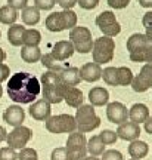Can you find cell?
Segmentation results:
<instances>
[{
  "mask_svg": "<svg viewBox=\"0 0 152 160\" xmlns=\"http://www.w3.org/2000/svg\"><path fill=\"white\" fill-rule=\"evenodd\" d=\"M0 160H18V153L11 147L0 148Z\"/></svg>",
  "mask_w": 152,
  "mask_h": 160,
  "instance_id": "cell-36",
  "label": "cell"
},
{
  "mask_svg": "<svg viewBox=\"0 0 152 160\" xmlns=\"http://www.w3.org/2000/svg\"><path fill=\"white\" fill-rule=\"evenodd\" d=\"M22 21L27 25H36L40 21V11L34 6H27L22 9Z\"/></svg>",
  "mask_w": 152,
  "mask_h": 160,
  "instance_id": "cell-28",
  "label": "cell"
},
{
  "mask_svg": "<svg viewBox=\"0 0 152 160\" xmlns=\"http://www.w3.org/2000/svg\"><path fill=\"white\" fill-rule=\"evenodd\" d=\"M152 86V64H145L142 67L140 73L133 76L131 88L135 92H146Z\"/></svg>",
  "mask_w": 152,
  "mask_h": 160,
  "instance_id": "cell-11",
  "label": "cell"
},
{
  "mask_svg": "<svg viewBox=\"0 0 152 160\" xmlns=\"http://www.w3.org/2000/svg\"><path fill=\"white\" fill-rule=\"evenodd\" d=\"M64 88L65 86H43V99L49 104H59L64 101Z\"/></svg>",
  "mask_w": 152,
  "mask_h": 160,
  "instance_id": "cell-18",
  "label": "cell"
},
{
  "mask_svg": "<svg viewBox=\"0 0 152 160\" xmlns=\"http://www.w3.org/2000/svg\"><path fill=\"white\" fill-rule=\"evenodd\" d=\"M139 3L143 8H152V0H139Z\"/></svg>",
  "mask_w": 152,
  "mask_h": 160,
  "instance_id": "cell-49",
  "label": "cell"
},
{
  "mask_svg": "<svg viewBox=\"0 0 152 160\" xmlns=\"http://www.w3.org/2000/svg\"><path fill=\"white\" fill-rule=\"evenodd\" d=\"M152 45V42L145 34L136 33L130 36L127 40V51L130 53V59L135 62H145L148 48Z\"/></svg>",
  "mask_w": 152,
  "mask_h": 160,
  "instance_id": "cell-5",
  "label": "cell"
},
{
  "mask_svg": "<svg viewBox=\"0 0 152 160\" xmlns=\"http://www.w3.org/2000/svg\"><path fill=\"white\" fill-rule=\"evenodd\" d=\"M74 119H75L77 129L81 133L95 131L96 128H99V125H101V117L96 114L95 107L90 105V104L80 105L78 108H77V113H75Z\"/></svg>",
  "mask_w": 152,
  "mask_h": 160,
  "instance_id": "cell-2",
  "label": "cell"
},
{
  "mask_svg": "<svg viewBox=\"0 0 152 160\" xmlns=\"http://www.w3.org/2000/svg\"><path fill=\"white\" fill-rule=\"evenodd\" d=\"M56 3L64 11H71V8L77 5V0H56Z\"/></svg>",
  "mask_w": 152,
  "mask_h": 160,
  "instance_id": "cell-43",
  "label": "cell"
},
{
  "mask_svg": "<svg viewBox=\"0 0 152 160\" xmlns=\"http://www.w3.org/2000/svg\"><path fill=\"white\" fill-rule=\"evenodd\" d=\"M17 18H18V11H15L9 5H5L0 8V22L2 24H6V25L12 24L13 25Z\"/></svg>",
  "mask_w": 152,
  "mask_h": 160,
  "instance_id": "cell-27",
  "label": "cell"
},
{
  "mask_svg": "<svg viewBox=\"0 0 152 160\" xmlns=\"http://www.w3.org/2000/svg\"><path fill=\"white\" fill-rule=\"evenodd\" d=\"M6 135H7V133H6V129L3 126H0V142H2V141H6Z\"/></svg>",
  "mask_w": 152,
  "mask_h": 160,
  "instance_id": "cell-48",
  "label": "cell"
},
{
  "mask_svg": "<svg viewBox=\"0 0 152 160\" xmlns=\"http://www.w3.org/2000/svg\"><path fill=\"white\" fill-rule=\"evenodd\" d=\"M96 25L99 27L102 33L108 37L117 36L121 31V25L118 24L117 18L111 11H103L101 12L97 18H96Z\"/></svg>",
  "mask_w": 152,
  "mask_h": 160,
  "instance_id": "cell-9",
  "label": "cell"
},
{
  "mask_svg": "<svg viewBox=\"0 0 152 160\" xmlns=\"http://www.w3.org/2000/svg\"><path fill=\"white\" fill-rule=\"evenodd\" d=\"M99 138H101V141L103 142V145H111V144H115V141L118 139L117 132L109 131V129L101 132V133H99Z\"/></svg>",
  "mask_w": 152,
  "mask_h": 160,
  "instance_id": "cell-34",
  "label": "cell"
},
{
  "mask_svg": "<svg viewBox=\"0 0 152 160\" xmlns=\"http://www.w3.org/2000/svg\"><path fill=\"white\" fill-rule=\"evenodd\" d=\"M105 83L111 86H118V80H117V68L115 67H107L105 70H102V76Z\"/></svg>",
  "mask_w": 152,
  "mask_h": 160,
  "instance_id": "cell-33",
  "label": "cell"
},
{
  "mask_svg": "<svg viewBox=\"0 0 152 160\" xmlns=\"http://www.w3.org/2000/svg\"><path fill=\"white\" fill-rule=\"evenodd\" d=\"M64 101L74 108H78L80 105H83L84 97H83V92L80 91L78 88L75 86H65L64 88Z\"/></svg>",
  "mask_w": 152,
  "mask_h": 160,
  "instance_id": "cell-17",
  "label": "cell"
},
{
  "mask_svg": "<svg viewBox=\"0 0 152 160\" xmlns=\"http://www.w3.org/2000/svg\"><path fill=\"white\" fill-rule=\"evenodd\" d=\"M41 86L39 79L34 74L19 71L9 77L7 82V95L13 102L18 104H33L40 95Z\"/></svg>",
  "mask_w": 152,
  "mask_h": 160,
  "instance_id": "cell-1",
  "label": "cell"
},
{
  "mask_svg": "<svg viewBox=\"0 0 152 160\" xmlns=\"http://www.w3.org/2000/svg\"><path fill=\"white\" fill-rule=\"evenodd\" d=\"M37 157H39L37 151L34 148H28V147L19 150V153H18V160H33Z\"/></svg>",
  "mask_w": 152,
  "mask_h": 160,
  "instance_id": "cell-35",
  "label": "cell"
},
{
  "mask_svg": "<svg viewBox=\"0 0 152 160\" xmlns=\"http://www.w3.org/2000/svg\"><path fill=\"white\" fill-rule=\"evenodd\" d=\"M2 95H3V88L0 86V98H2Z\"/></svg>",
  "mask_w": 152,
  "mask_h": 160,
  "instance_id": "cell-53",
  "label": "cell"
},
{
  "mask_svg": "<svg viewBox=\"0 0 152 160\" xmlns=\"http://www.w3.org/2000/svg\"><path fill=\"white\" fill-rule=\"evenodd\" d=\"M145 62L148 64H152V45L148 48L146 51V57H145Z\"/></svg>",
  "mask_w": 152,
  "mask_h": 160,
  "instance_id": "cell-47",
  "label": "cell"
},
{
  "mask_svg": "<svg viewBox=\"0 0 152 160\" xmlns=\"http://www.w3.org/2000/svg\"><path fill=\"white\" fill-rule=\"evenodd\" d=\"M9 74H11V71H9V65H6V64H0V83L9 79Z\"/></svg>",
  "mask_w": 152,
  "mask_h": 160,
  "instance_id": "cell-44",
  "label": "cell"
},
{
  "mask_svg": "<svg viewBox=\"0 0 152 160\" xmlns=\"http://www.w3.org/2000/svg\"><path fill=\"white\" fill-rule=\"evenodd\" d=\"M149 117V108H148L145 104H135L129 110V119L130 122H133L136 125H140L145 123Z\"/></svg>",
  "mask_w": 152,
  "mask_h": 160,
  "instance_id": "cell-21",
  "label": "cell"
},
{
  "mask_svg": "<svg viewBox=\"0 0 152 160\" xmlns=\"http://www.w3.org/2000/svg\"><path fill=\"white\" fill-rule=\"evenodd\" d=\"M140 135V126L133 122H124L117 129V137L124 141H135Z\"/></svg>",
  "mask_w": 152,
  "mask_h": 160,
  "instance_id": "cell-15",
  "label": "cell"
},
{
  "mask_svg": "<svg viewBox=\"0 0 152 160\" xmlns=\"http://www.w3.org/2000/svg\"><path fill=\"white\" fill-rule=\"evenodd\" d=\"M107 117L111 123L120 126L121 123L127 122V117H129L127 107H126L123 102H118V101L109 102L107 107Z\"/></svg>",
  "mask_w": 152,
  "mask_h": 160,
  "instance_id": "cell-12",
  "label": "cell"
},
{
  "mask_svg": "<svg viewBox=\"0 0 152 160\" xmlns=\"http://www.w3.org/2000/svg\"><path fill=\"white\" fill-rule=\"evenodd\" d=\"M61 80L64 86H77L81 82L80 68L77 67H68L61 71Z\"/></svg>",
  "mask_w": 152,
  "mask_h": 160,
  "instance_id": "cell-22",
  "label": "cell"
},
{
  "mask_svg": "<svg viewBox=\"0 0 152 160\" xmlns=\"http://www.w3.org/2000/svg\"><path fill=\"white\" fill-rule=\"evenodd\" d=\"M41 85L43 86H61V71H52L47 70L45 74L41 76Z\"/></svg>",
  "mask_w": 152,
  "mask_h": 160,
  "instance_id": "cell-30",
  "label": "cell"
},
{
  "mask_svg": "<svg viewBox=\"0 0 152 160\" xmlns=\"http://www.w3.org/2000/svg\"><path fill=\"white\" fill-rule=\"evenodd\" d=\"M87 141L84 133L81 132H71L67 139V154L68 160H83L87 154Z\"/></svg>",
  "mask_w": 152,
  "mask_h": 160,
  "instance_id": "cell-7",
  "label": "cell"
},
{
  "mask_svg": "<svg viewBox=\"0 0 152 160\" xmlns=\"http://www.w3.org/2000/svg\"><path fill=\"white\" fill-rule=\"evenodd\" d=\"M46 129L50 133H71V132H75L77 125L73 116L58 114L50 116L46 120Z\"/></svg>",
  "mask_w": 152,
  "mask_h": 160,
  "instance_id": "cell-8",
  "label": "cell"
},
{
  "mask_svg": "<svg viewBox=\"0 0 152 160\" xmlns=\"http://www.w3.org/2000/svg\"><path fill=\"white\" fill-rule=\"evenodd\" d=\"M101 160H124V159L123 154L120 151H117V150H107V151H103Z\"/></svg>",
  "mask_w": 152,
  "mask_h": 160,
  "instance_id": "cell-39",
  "label": "cell"
},
{
  "mask_svg": "<svg viewBox=\"0 0 152 160\" xmlns=\"http://www.w3.org/2000/svg\"><path fill=\"white\" fill-rule=\"evenodd\" d=\"M89 99H90V105H93V107L107 105L108 101H109V92L102 86L92 88L90 92H89Z\"/></svg>",
  "mask_w": 152,
  "mask_h": 160,
  "instance_id": "cell-20",
  "label": "cell"
},
{
  "mask_svg": "<svg viewBox=\"0 0 152 160\" xmlns=\"http://www.w3.org/2000/svg\"><path fill=\"white\" fill-rule=\"evenodd\" d=\"M40 61H41V64H43L47 70H52V71H62V70H64L61 65H59V61H56L52 53H45V55H41Z\"/></svg>",
  "mask_w": 152,
  "mask_h": 160,
  "instance_id": "cell-32",
  "label": "cell"
},
{
  "mask_svg": "<svg viewBox=\"0 0 152 160\" xmlns=\"http://www.w3.org/2000/svg\"><path fill=\"white\" fill-rule=\"evenodd\" d=\"M77 3H78L83 9L90 11V9H95L96 6L99 5V0H77Z\"/></svg>",
  "mask_w": 152,
  "mask_h": 160,
  "instance_id": "cell-41",
  "label": "cell"
},
{
  "mask_svg": "<svg viewBox=\"0 0 152 160\" xmlns=\"http://www.w3.org/2000/svg\"><path fill=\"white\" fill-rule=\"evenodd\" d=\"M69 42L73 45L74 51L80 53H89L93 48V40H92V33L87 27H74L69 31Z\"/></svg>",
  "mask_w": 152,
  "mask_h": 160,
  "instance_id": "cell-6",
  "label": "cell"
},
{
  "mask_svg": "<svg viewBox=\"0 0 152 160\" xmlns=\"http://www.w3.org/2000/svg\"><path fill=\"white\" fill-rule=\"evenodd\" d=\"M24 28L22 25L19 24H13L12 27H9L7 30V40L12 46H21L22 45V36H24Z\"/></svg>",
  "mask_w": 152,
  "mask_h": 160,
  "instance_id": "cell-25",
  "label": "cell"
},
{
  "mask_svg": "<svg viewBox=\"0 0 152 160\" xmlns=\"http://www.w3.org/2000/svg\"><path fill=\"white\" fill-rule=\"evenodd\" d=\"M145 36H146L148 39L152 42V28H151V30H146V34H145Z\"/></svg>",
  "mask_w": 152,
  "mask_h": 160,
  "instance_id": "cell-51",
  "label": "cell"
},
{
  "mask_svg": "<svg viewBox=\"0 0 152 160\" xmlns=\"http://www.w3.org/2000/svg\"><path fill=\"white\" fill-rule=\"evenodd\" d=\"M129 3L130 0H108V5L114 9H124V8H127Z\"/></svg>",
  "mask_w": 152,
  "mask_h": 160,
  "instance_id": "cell-42",
  "label": "cell"
},
{
  "mask_svg": "<svg viewBox=\"0 0 152 160\" xmlns=\"http://www.w3.org/2000/svg\"><path fill=\"white\" fill-rule=\"evenodd\" d=\"M86 148H87V151L90 153V156H93V157H97V156H102V154H103V151H105V145H103V142L101 141L99 135H93V137H92L90 139L87 141Z\"/></svg>",
  "mask_w": 152,
  "mask_h": 160,
  "instance_id": "cell-26",
  "label": "cell"
},
{
  "mask_svg": "<svg viewBox=\"0 0 152 160\" xmlns=\"http://www.w3.org/2000/svg\"><path fill=\"white\" fill-rule=\"evenodd\" d=\"M142 24H143V27H145L146 30H151L152 28V12H146V13L143 15Z\"/></svg>",
  "mask_w": 152,
  "mask_h": 160,
  "instance_id": "cell-45",
  "label": "cell"
},
{
  "mask_svg": "<svg viewBox=\"0 0 152 160\" xmlns=\"http://www.w3.org/2000/svg\"><path fill=\"white\" fill-rule=\"evenodd\" d=\"M83 160H101V159H97V157H93V156H90V157H87V156H86Z\"/></svg>",
  "mask_w": 152,
  "mask_h": 160,
  "instance_id": "cell-52",
  "label": "cell"
},
{
  "mask_svg": "<svg viewBox=\"0 0 152 160\" xmlns=\"http://www.w3.org/2000/svg\"><path fill=\"white\" fill-rule=\"evenodd\" d=\"M130 160H136V159H130Z\"/></svg>",
  "mask_w": 152,
  "mask_h": 160,
  "instance_id": "cell-55",
  "label": "cell"
},
{
  "mask_svg": "<svg viewBox=\"0 0 152 160\" xmlns=\"http://www.w3.org/2000/svg\"><path fill=\"white\" fill-rule=\"evenodd\" d=\"M77 25V13L74 11L52 12L46 18V27L49 31L59 33L64 30H71Z\"/></svg>",
  "mask_w": 152,
  "mask_h": 160,
  "instance_id": "cell-3",
  "label": "cell"
},
{
  "mask_svg": "<svg viewBox=\"0 0 152 160\" xmlns=\"http://www.w3.org/2000/svg\"><path fill=\"white\" fill-rule=\"evenodd\" d=\"M117 80H118V86L131 85V80H133L131 70L127 68V67H118L117 68Z\"/></svg>",
  "mask_w": 152,
  "mask_h": 160,
  "instance_id": "cell-31",
  "label": "cell"
},
{
  "mask_svg": "<svg viewBox=\"0 0 152 160\" xmlns=\"http://www.w3.org/2000/svg\"><path fill=\"white\" fill-rule=\"evenodd\" d=\"M27 3L28 0H7V5L13 8L15 11H21V9H25L27 8Z\"/></svg>",
  "mask_w": 152,
  "mask_h": 160,
  "instance_id": "cell-40",
  "label": "cell"
},
{
  "mask_svg": "<svg viewBox=\"0 0 152 160\" xmlns=\"http://www.w3.org/2000/svg\"><path fill=\"white\" fill-rule=\"evenodd\" d=\"M31 137H33V132L30 128L18 126V128H13V131L6 135V142L13 150H22L25 148V145L28 144Z\"/></svg>",
  "mask_w": 152,
  "mask_h": 160,
  "instance_id": "cell-10",
  "label": "cell"
},
{
  "mask_svg": "<svg viewBox=\"0 0 152 160\" xmlns=\"http://www.w3.org/2000/svg\"><path fill=\"white\" fill-rule=\"evenodd\" d=\"M114 51H115L114 39L108 37V36H102L99 39H96L93 42V48H92L93 62H96L97 65L105 62H111L114 58Z\"/></svg>",
  "mask_w": 152,
  "mask_h": 160,
  "instance_id": "cell-4",
  "label": "cell"
},
{
  "mask_svg": "<svg viewBox=\"0 0 152 160\" xmlns=\"http://www.w3.org/2000/svg\"><path fill=\"white\" fill-rule=\"evenodd\" d=\"M21 58L25 62H37L41 58V51L39 46H22L21 48Z\"/></svg>",
  "mask_w": 152,
  "mask_h": 160,
  "instance_id": "cell-24",
  "label": "cell"
},
{
  "mask_svg": "<svg viewBox=\"0 0 152 160\" xmlns=\"http://www.w3.org/2000/svg\"><path fill=\"white\" fill-rule=\"evenodd\" d=\"M52 160H68V154H67V148L65 147H58L52 151L50 154Z\"/></svg>",
  "mask_w": 152,
  "mask_h": 160,
  "instance_id": "cell-38",
  "label": "cell"
},
{
  "mask_svg": "<svg viewBox=\"0 0 152 160\" xmlns=\"http://www.w3.org/2000/svg\"><path fill=\"white\" fill-rule=\"evenodd\" d=\"M41 42V34L39 30H25L22 36V45L24 46H39V43Z\"/></svg>",
  "mask_w": 152,
  "mask_h": 160,
  "instance_id": "cell-29",
  "label": "cell"
},
{
  "mask_svg": "<svg viewBox=\"0 0 152 160\" xmlns=\"http://www.w3.org/2000/svg\"><path fill=\"white\" fill-rule=\"evenodd\" d=\"M50 53L56 61H65L74 53V48L69 40H59L53 45V49Z\"/></svg>",
  "mask_w": 152,
  "mask_h": 160,
  "instance_id": "cell-16",
  "label": "cell"
},
{
  "mask_svg": "<svg viewBox=\"0 0 152 160\" xmlns=\"http://www.w3.org/2000/svg\"><path fill=\"white\" fill-rule=\"evenodd\" d=\"M30 114L31 117L39 122H46V120L50 117V113H52V108H50V104L46 102L45 99H39L30 105Z\"/></svg>",
  "mask_w": 152,
  "mask_h": 160,
  "instance_id": "cell-13",
  "label": "cell"
},
{
  "mask_svg": "<svg viewBox=\"0 0 152 160\" xmlns=\"http://www.w3.org/2000/svg\"><path fill=\"white\" fill-rule=\"evenodd\" d=\"M80 76L81 80L84 82H97L102 76V68L101 65H97L96 62H87L80 68Z\"/></svg>",
  "mask_w": 152,
  "mask_h": 160,
  "instance_id": "cell-19",
  "label": "cell"
},
{
  "mask_svg": "<svg viewBox=\"0 0 152 160\" xmlns=\"http://www.w3.org/2000/svg\"><path fill=\"white\" fill-rule=\"evenodd\" d=\"M33 160H39V159H33Z\"/></svg>",
  "mask_w": 152,
  "mask_h": 160,
  "instance_id": "cell-54",
  "label": "cell"
},
{
  "mask_svg": "<svg viewBox=\"0 0 152 160\" xmlns=\"http://www.w3.org/2000/svg\"><path fill=\"white\" fill-rule=\"evenodd\" d=\"M0 36H2V33H0Z\"/></svg>",
  "mask_w": 152,
  "mask_h": 160,
  "instance_id": "cell-56",
  "label": "cell"
},
{
  "mask_svg": "<svg viewBox=\"0 0 152 160\" xmlns=\"http://www.w3.org/2000/svg\"><path fill=\"white\" fill-rule=\"evenodd\" d=\"M145 131L149 135H152V117H148V120L145 122Z\"/></svg>",
  "mask_w": 152,
  "mask_h": 160,
  "instance_id": "cell-46",
  "label": "cell"
},
{
  "mask_svg": "<svg viewBox=\"0 0 152 160\" xmlns=\"http://www.w3.org/2000/svg\"><path fill=\"white\" fill-rule=\"evenodd\" d=\"M56 3V0H34V8L39 11H49Z\"/></svg>",
  "mask_w": 152,
  "mask_h": 160,
  "instance_id": "cell-37",
  "label": "cell"
},
{
  "mask_svg": "<svg viewBox=\"0 0 152 160\" xmlns=\"http://www.w3.org/2000/svg\"><path fill=\"white\" fill-rule=\"evenodd\" d=\"M6 59V53H5V51L0 48V64H3V61Z\"/></svg>",
  "mask_w": 152,
  "mask_h": 160,
  "instance_id": "cell-50",
  "label": "cell"
},
{
  "mask_svg": "<svg viewBox=\"0 0 152 160\" xmlns=\"http://www.w3.org/2000/svg\"><path fill=\"white\" fill-rule=\"evenodd\" d=\"M148 153H149V145H148L145 141H140V139H135L131 141L129 145V154L136 160H140L143 157H146Z\"/></svg>",
  "mask_w": 152,
  "mask_h": 160,
  "instance_id": "cell-23",
  "label": "cell"
},
{
  "mask_svg": "<svg viewBox=\"0 0 152 160\" xmlns=\"http://www.w3.org/2000/svg\"><path fill=\"white\" fill-rule=\"evenodd\" d=\"M24 119H25V113L21 108V105H11L3 113V120H5L7 125L13 126V128L22 126Z\"/></svg>",
  "mask_w": 152,
  "mask_h": 160,
  "instance_id": "cell-14",
  "label": "cell"
}]
</instances>
